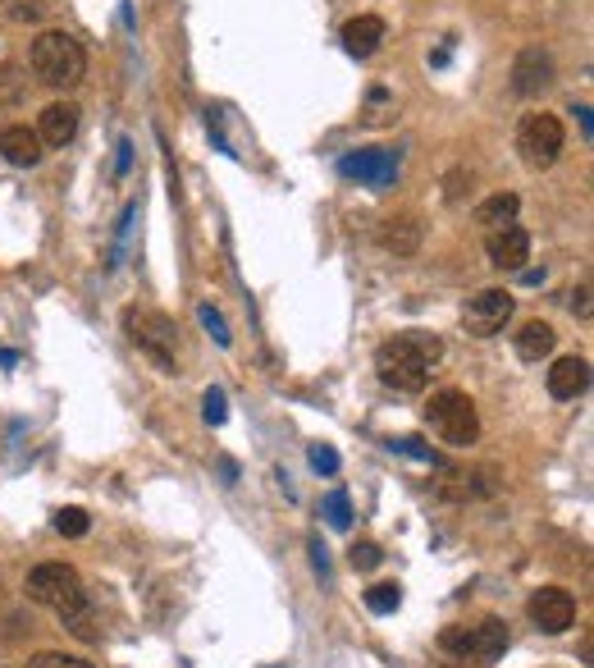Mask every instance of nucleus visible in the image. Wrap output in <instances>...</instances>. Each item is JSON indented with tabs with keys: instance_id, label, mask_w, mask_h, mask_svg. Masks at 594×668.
<instances>
[{
	"instance_id": "nucleus-20",
	"label": "nucleus",
	"mask_w": 594,
	"mask_h": 668,
	"mask_svg": "<svg viewBox=\"0 0 594 668\" xmlns=\"http://www.w3.org/2000/svg\"><path fill=\"white\" fill-rule=\"evenodd\" d=\"M476 636H480V655H476V659H498V655L508 650V623H504V618L476 623Z\"/></svg>"
},
{
	"instance_id": "nucleus-1",
	"label": "nucleus",
	"mask_w": 594,
	"mask_h": 668,
	"mask_svg": "<svg viewBox=\"0 0 594 668\" xmlns=\"http://www.w3.org/2000/svg\"><path fill=\"white\" fill-rule=\"evenodd\" d=\"M444 344L440 334H425V330H408V334H393L375 348V371L380 380L398 394H421L430 385V367L440 362Z\"/></svg>"
},
{
	"instance_id": "nucleus-7",
	"label": "nucleus",
	"mask_w": 594,
	"mask_h": 668,
	"mask_svg": "<svg viewBox=\"0 0 594 668\" xmlns=\"http://www.w3.org/2000/svg\"><path fill=\"white\" fill-rule=\"evenodd\" d=\"M512 312H517V298L508 289H480L462 308V321H466V330H472L476 340H494V334L512 321Z\"/></svg>"
},
{
	"instance_id": "nucleus-4",
	"label": "nucleus",
	"mask_w": 594,
	"mask_h": 668,
	"mask_svg": "<svg viewBox=\"0 0 594 668\" xmlns=\"http://www.w3.org/2000/svg\"><path fill=\"white\" fill-rule=\"evenodd\" d=\"M123 334H129V344L142 348L161 371H170V376L179 371V353H174L179 330H174V321L165 312H155V308H123Z\"/></svg>"
},
{
	"instance_id": "nucleus-17",
	"label": "nucleus",
	"mask_w": 594,
	"mask_h": 668,
	"mask_svg": "<svg viewBox=\"0 0 594 668\" xmlns=\"http://www.w3.org/2000/svg\"><path fill=\"white\" fill-rule=\"evenodd\" d=\"M512 344H517V357L521 362H544L553 348H558V330L549 321H526L517 334H512Z\"/></svg>"
},
{
	"instance_id": "nucleus-25",
	"label": "nucleus",
	"mask_w": 594,
	"mask_h": 668,
	"mask_svg": "<svg viewBox=\"0 0 594 668\" xmlns=\"http://www.w3.org/2000/svg\"><path fill=\"white\" fill-rule=\"evenodd\" d=\"M28 668H91V664H87V659H78V655L42 650V655H33V659H28Z\"/></svg>"
},
{
	"instance_id": "nucleus-15",
	"label": "nucleus",
	"mask_w": 594,
	"mask_h": 668,
	"mask_svg": "<svg viewBox=\"0 0 594 668\" xmlns=\"http://www.w3.org/2000/svg\"><path fill=\"white\" fill-rule=\"evenodd\" d=\"M0 157H6L10 165H19V170H33L42 161V138L28 125H10L6 133H0Z\"/></svg>"
},
{
	"instance_id": "nucleus-23",
	"label": "nucleus",
	"mask_w": 594,
	"mask_h": 668,
	"mask_svg": "<svg viewBox=\"0 0 594 668\" xmlns=\"http://www.w3.org/2000/svg\"><path fill=\"white\" fill-rule=\"evenodd\" d=\"M325 518H330V527L348 531V527H353V504H348V495H343V491L325 495Z\"/></svg>"
},
{
	"instance_id": "nucleus-18",
	"label": "nucleus",
	"mask_w": 594,
	"mask_h": 668,
	"mask_svg": "<svg viewBox=\"0 0 594 668\" xmlns=\"http://www.w3.org/2000/svg\"><path fill=\"white\" fill-rule=\"evenodd\" d=\"M517 211H521V197H517V193H494V197H485V202L476 206V225L504 229V225L517 220Z\"/></svg>"
},
{
	"instance_id": "nucleus-8",
	"label": "nucleus",
	"mask_w": 594,
	"mask_h": 668,
	"mask_svg": "<svg viewBox=\"0 0 594 668\" xmlns=\"http://www.w3.org/2000/svg\"><path fill=\"white\" fill-rule=\"evenodd\" d=\"M530 623L549 636H562L576 627V595L562 591V586H540L530 595Z\"/></svg>"
},
{
	"instance_id": "nucleus-22",
	"label": "nucleus",
	"mask_w": 594,
	"mask_h": 668,
	"mask_svg": "<svg viewBox=\"0 0 594 668\" xmlns=\"http://www.w3.org/2000/svg\"><path fill=\"white\" fill-rule=\"evenodd\" d=\"M87 527H91V518H87L83 508H60V513H55V531H60V536L78 540V536H87Z\"/></svg>"
},
{
	"instance_id": "nucleus-26",
	"label": "nucleus",
	"mask_w": 594,
	"mask_h": 668,
	"mask_svg": "<svg viewBox=\"0 0 594 668\" xmlns=\"http://www.w3.org/2000/svg\"><path fill=\"white\" fill-rule=\"evenodd\" d=\"M202 412H206L210 427H225V417H229V399H225V389H206Z\"/></svg>"
},
{
	"instance_id": "nucleus-29",
	"label": "nucleus",
	"mask_w": 594,
	"mask_h": 668,
	"mask_svg": "<svg viewBox=\"0 0 594 668\" xmlns=\"http://www.w3.org/2000/svg\"><path fill=\"white\" fill-rule=\"evenodd\" d=\"M572 312H576L581 321H590V284H581V289L572 293Z\"/></svg>"
},
{
	"instance_id": "nucleus-19",
	"label": "nucleus",
	"mask_w": 594,
	"mask_h": 668,
	"mask_svg": "<svg viewBox=\"0 0 594 668\" xmlns=\"http://www.w3.org/2000/svg\"><path fill=\"white\" fill-rule=\"evenodd\" d=\"M440 650L457 655V659H476L480 655V636H476V627H444L440 632Z\"/></svg>"
},
{
	"instance_id": "nucleus-11",
	"label": "nucleus",
	"mask_w": 594,
	"mask_h": 668,
	"mask_svg": "<svg viewBox=\"0 0 594 668\" xmlns=\"http://www.w3.org/2000/svg\"><path fill=\"white\" fill-rule=\"evenodd\" d=\"M544 87H553V55L540 46H526L512 65V93L517 97H540Z\"/></svg>"
},
{
	"instance_id": "nucleus-10",
	"label": "nucleus",
	"mask_w": 594,
	"mask_h": 668,
	"mask_svg": "<svg viewBox=\"0 0 594 668\" xmlns=\"http://www.w3.org/2000/svg\"><path fill=\"white\" fill-rule=\"evenodd\" d=\"M485 252H489V266H494V270H526V261H530V234H526L521 225L489 229Z\"/></svg>"
},
{
	"instance_id": "nucleus-13",
	"label": "nucleus",
	"mask_w": 594,
	"mask_h": 668,
	"mask_svg": "<svg viewBox=\"0 0 594 668\" xmlns=\"http://www.w3.org/2000/svg\"><path fill=\"white\" fill-rule=\"evenodd\" d=\"M375 238H380V248L393 257H417L421 252V220L417 216H389V220H380Z\"/></svg>"
},
{
	"instance_id": "nucleus-5",
	"label": "nucleus",
	"mask_w": 594,
	"mask_h": 668,
	"mask_svg": "<svg viewBox=\"0 0 594 668\" xmlns=\"http://www.w3.org/2000/svg\"><path fill=\"white\" fill-rule=\"evenodd\" d=\"M425 421H430V431L440 435L449 449H472V444L480 440V417H476V403L466 399L462 389H440V394H430Z\"/></svg>"
},
{
	"instance_id": "nucleus-21",
	"label": "nucleus",
	"mask_w": 594,
	"mask_h": 668,
	"mask_svg": "<svg viewBox=\"0 0 594 668\" xmlns=\"http://www.w3.org/2000/svg\"><path fill=\"white\" fill-rule=\"evenodd\" d=\"M398 604H402V591H398L393 582H380V586L366 591V610H370V614H393Z\"/></svg>"
},
{
	"instance_id": "nucleus-9",
	"label": "nucleus",
	"mask_w": 594,
	"mask_h": 668,
	"mask_svg": "<svg viewBox=\"0 0 594 668\" xmlns=\"http://www.w3.org/2000/svg\"><path fill=\"white\" fill-rule=\"evenodd\" d=\"M338 170L357 179V184H370V188H389L398 179V151H385V147H370V151H353L343 157Z\"/></svg>"
},
{
	"instance_id": "nucleus-16",
	"label": "nucleus",
	"mask_w": 594,
	"mask_h": 668,
	"mask_svg": "<svg viewBox=\"0 0 594 668\" xmlns=\"http://www.w3.org/2000/svg\"><path fill=\"white\" fill-rule=\"evenodd\" d=\"M380 42H385V19H375V14H357V19L343 23V46H348L357 60L375 55V51H380Z\"/></svg>"
},
{
	"instance_id": "nucleus-14",
	"label": "nucleus",
	"mask_w": 594,
	"mask_h": 668,
	"mask_svg": "<svg viewBox=\"0 0 594 668\" xmlns=\"http://www.w3.org/2000/svg\"><path fill=\"white\" fill-rule=\"evenodd\" d=\"M37 138L46 147H69L78 138V106L74 101H51L42 110V125H37Z\"/></svg>"
},
{
	"instance_id": "nucleus-28",
	"label": "nucleus",
	"mask_w": 594,
	"mask_h": 668,
	"mask_svg": "<svg viewBox=\"0 0 594 668\" xmlns=\"http://www.w3.org/2000/svg\"><path fill=\"white\" fill-rule=\"evenodd\" d=\"M311 467L325 472V476H334V472H338V453H334L330 444H311Z\"/></svg>"
},
{
	"instance_id": "nucleus-6",
	"label": "nucleus",
	"mask_w": 594,
	"mask_h": 668,
	"mask_svg": "<svg viewBox=\"0 0 594 668\" xmlns=\"http://www.w3.org/2000/svg\"><path fill=\"white\" fill-rule=\"evenodd\" d=\"M562 142H568V133H562V119L549 115V110L526 115L521 125H517V151H521V161H526L530 170H549V165H558Z\"/></svg>"
},
{
	"instance_id": "nucleus-2",
	"label": "nucleus",
	"mask_w": 594,
	"mask_h": 668,
	"mask_svg": "<svg viewBox=\"0 0 594 668\" xmlns=\"http://www.w3.org/2000/svg\"><path fill=\"white\" fill-rule=\"evenodd\" d=\"M28 600L42 604V610H51L55 618H83L87 610V591H83V577L69 568V563H37L33 572H28Z\"/></svg>"
},
{
	"instance_id": "nucleus-24",
	"label": "nucleus",
	"mask_w": 594,
	"mask_h": 668,
	"mask_svg": "<svg viewBox=\"0 0 594 668\" xmlns=\"http://www.w3.org/2000/svg\"><path fill=\"white\" fill-rule=\"evenodd\" d=\"M348 559H353L357 572H370V568H380L385 554H380V545H375V540H357L353 550H348Z\"/></svg>"
},
{
	"instance_id": "nucleus-12",
	"label": "nucleus",
	"mask_w": 594,
	"mask_h": 668,
	"mask_svg": "<svg viewBox=\"0 0 594 668\" xmlns=\"http://www.w3.org/2000/svg\"><path fill=\"white\" fill-rule=\"evenodd\" d=\"M590 389V362L585 357H558L549 367V394L558 403H572Z\"/></svg>"
},
{
	"instance_id": "nucleus-27",
	"label": "nucleus",
	"mask_w": 594,
	"mask_h": 668,
	"mask_svg": "<svg viewBox=\"0 0 594 668\" xmlns=\"http://www.w3.org/2000/svg\"><path fill=\"white\" fill-rule=\"evenodd\" d=\"M197 316H202V325L210 330V340H215V344H220V348H229V340H234V334H229V325H225V316H220V312H215V308H202Z\"/></svg>"
},
{
	"instance_id": "nucleus-3",
	"label": "nucleus",
	"mask_w": 594,
	"mask_h": 668,
	"mask_svg": "<svg viewBox=\"0 0 594 668\" xmlns=\"http://www.w3.org/2000/svg\"><path fill=\"white\" fill-rule=\"evenodd\" d=\"M33 74L46 83V87H78L83 83V74H87V55H83V46H78V37H69V33H42L37 42H33Z\"/></svg>"
}]
</instances>
